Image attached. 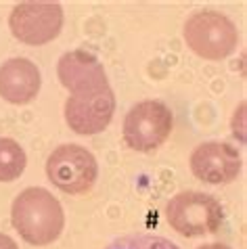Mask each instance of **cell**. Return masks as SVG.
I'll return each mask as SVG.
<instances>
[{"label":"cell","instance_id":"6","mask_svg":"<svg viewBox=\"0 0 247 249\" xmlns=\"http://www.w3.org/2000/svg\"><path fill=\"white\" fill-rule=\"evenodd\" d=\"M9 27L19 42L40 46L54 40L63 27V6L51 0L21 2L11 11Z\"/></svg>","mask_w":247,"mask_h":249},{"label":"cell","instance_id":"8","mask_svg":"<svg viewBox=\"0 0 247 249\" xmlns=\"http://www.w3.org/2000/svg\"><path fill=\"white\" fill-rule=\"evenodd\" d=\"M191 172L205 184H229L241 172V155L229 142H201L191 153Z\"/></svg>","mask_w":247,"mask_h":249},{"label":"cell","instance_id":"12","mask_svg":"<svg viewBox=\"0 0 247 249\" xmlns=\"http://www.w3.org/2000/svg\"><path fill=\"white\" fill-rule=\"evenodd\" d=\"M105 249H180L170 239H163L159 234L151 232H134V234H124L111 241Z\"/></svg>","mask_w":247,"mask_h":249},{"label":"cell","instance_id":"11","mask_svg":"<svg viewBox=\"0 0 247 249\" xmlns=\"http://www.w3.org/2000/svg\"><path fill=\"white\" fill-rule=\"evenodd\" d=\"M27 163L25 151L13 138H0V182L17 180Z\"/></svg>","mask_w":247,"mask_h":249},{"label":"cell","instance_id":"7","mask_svg":"<svg viewBox=\"0 0 247 249\" xmlns=\"http://www.w3.org/2000/svg\"><path fill=\"white\" fill-rule=\"evenodd\" d=\"M115 111V94L111 86L92 92L71 94L65 103V122L78 134L103 132Z\"/></svg>","mask_w":247,"mask_h":249},{"label":"cell","instance_id":"9","mask_svg":"<svg viewBox=\"0 0 247 249\" xmlns=\"http://www.w3.org/2000/svg\"><path fill=\"white\" fill-rule=\"evenodd\" d=\"M59 80L71 94L92 92L109 86L105 67L94 54L86 51L65 53L57 63Z\"/></svg>","mask_w":247,"mask_h":249},{"label":"cell","instance_id":"2","mask_svg":"<svg viewBox=\"0 0 247 249\" xmlns=\"http://www.w3.org/2000/svg\"><path fill=\"white\" fill-rule=\"evenodd\" d=\"M170 226L182 237H208L220 228L224 210L216 197L199 191H182L166 207Z\"/></svg>","mask_w":247,"mask_h":249},{"label":"cell","instance_id":"3","mask_svg":"<svg viewBox=\"0 0 247 249\" xmlns=\"http://www.w3.org/2000/svg\"><path fill=\"white\" fill-rule=\"evenodd\" d=\"M184 42L199 57L220 61L237 48L239 32L220 11H197L184 23Z\"/></svg>","mask_w":247,"mask_h":249},{"label":"cell","instance_id":"10","mask_svg":"<svg viewBox=\"0 0 247 249\" xmlns=\"http://www.w3.org/2000/svg\"><path fill=\"white\" fill-rule=\"evenodd\" d=\"M40 90V71L30 59L15 57L0 65V96L11 105H27Z\"/></svg>","mask_w":247,"mask_h":249},{"label":"cell","instance_id":"4","mask_svg":"<svg viewBox=\"0 0 247 249\" xmlns=\"http://www.w3.org/2000/svg\"><path fill=\"white\" fill-rule=\"evenodd\" d=\"M46 176L59 191L67 195H82L97 182L99 163L82 144H61L49 155Z\"/></svg>","mask_w":247,"mask_h":249},{"label":"cell","instance_id":"14","mask_svg":"<svg viewBox=\"0 0 247 249\" xmlns=\"http://www.w3.org/2000/svg\"><path fill=\"white\" fill-rule=\"evenodd\" d=\"M199 249H230V247L224 245V243H208V245H203V247H199Z\"/></svg>","mask_w":247,"mask_h":249},{"label":"cell","instance_id":"5","mask_svg":"<svg viewBox=\"0 0 247 249\" xmlns=\"http://www.w3.org/2000/svg\"><path fill=\"white\" fill-rule=\"evenodd\" d=\"M172 111L161 101H142L124 120V141L139 153L159 149L172 132Z\"/></svg>","mask_w":247,"mask_h":249},{"label":"cell","instance_id":"13","mask_svg":"<svg viewBox=\"0 0 247 249\" xmlns=\"http://www.w3.org/2000/svg\"><path fill=\"white\" fill-rule=\"evenodd\" d=\"M0 249H19V247H17L15 241L9 237V234H2V232H0Z\"/></svg>","mask_w":247,"mask_h":249},{"label":"cell","instance_id":"1","mask_svg":"<svg viewBox=\"0 0 247 249\" xmlns=\"http://www.w3.org/2000/svg\"><path fill=\"white\" fill-rule=\"evenodd\" d=\"M11 222L32 245H49L59 239L65 226V213L59 199L40 186H30L19 193L11 207Z\"/></svg>","mask_w":247,"mask_h":249}]
</instances>
